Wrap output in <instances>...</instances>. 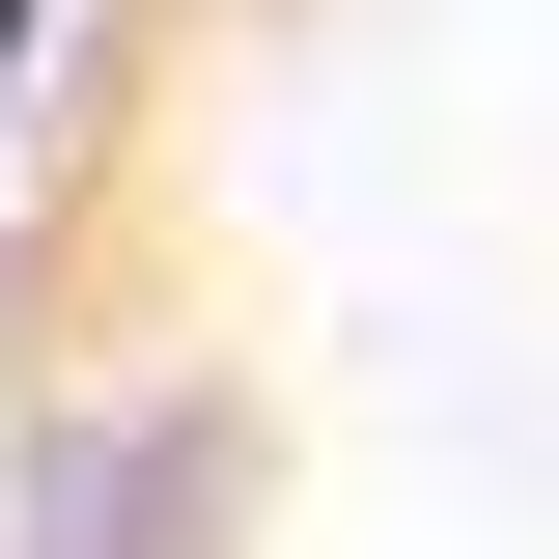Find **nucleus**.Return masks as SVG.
I'll return each mask as SVG.
<instances>
[{
	"mask_svg": "<svg viewBox=\"0 0 559 559\" xmlns=\"http://www.w3.org/2000/svg\"><path fill=\"white\" fill-rule=\"evenodd\" d=\"M0 559H532V0H84Z\"/></svg>",
	"mask_w": 559,
	"mask_h": 559,
	"instance_id": "f257e3e1",
	"label": "nucleus"
}]
</instances>
